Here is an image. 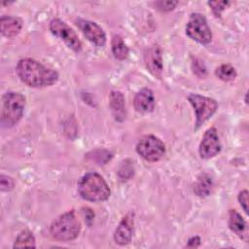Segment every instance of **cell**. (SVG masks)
<instances>
[{
    "label": "cell",
    "instance_id": "obj_13",
    "mask_svg": "<svg viewBox=\"0 0 249 249\" xmlns=\"http://www.w3.org/2000/svg\"><path fill=\"white\" fill-rule=\"evenodd\" d=\"M134 108L139 113H150L155 109V97L150 89H140L134 96Z\"/></svg>",
    "mask_w": 249,
    "mask_h": 249
},
{
    "label": "cell",
    "instance_id": "obj_27",
    "mask_svg": "<svg viewBox=\"0 0 249 249\" xmlns=\"http://www.w3.org/2000/svg\"><path fill=\"white\" fill-rule=\"evenodd\" d=\"M200 245V238L198 236H192L189 240H188V247H192V248H196L198 247Z\"/></svg>",
    "mask_w": 249,
    "mask_h": 249
},
{
    "label": "cell",
    "instance_id": "obj_21",
    "mask_svg": "<svg viewBox=\"0 0 249 249\" xmlns=\"http://www.w3.org/2000/svg\"><path fill=\"white\" fill-rule=\"evenodd\" d=\"M133 175V166L130 164V162H127V160L123 163L119 169V176L123 180H127Z\"/></svg>",
    "mask_w": 249,
    "mask_h": 249
},
{
    "label": "cell",
    "instance_id": "obj_11",
    "mask_svg": "<svg viewBox=\"0 0 249 249\" xmlns=\"http://www.w3.org/2000/svg\"><path fill=\"white\" fill-rule=\"evenodd\" d=\"M134 214L127 213L119 223L114 232V240L119 245H126L130 242L133 234Z\"/></svg>",
    "mask_w": 249,
    "mask_h": 249
},
{
    "label": "cell",
    "instance_id": "obj_16",
    "mask_svg": "<svg viewBox=\"0 0 249 249\" xmlns=\"http://www.w3.org/2000/svg\"><path fill=\"white\" fill-rule=\"evenodd\" d=\"M1 33L7 38H13L17 36L22 27V20L18 17L3 16L0 18Z\"/></svg>",
    "mask_w": 249,
    "mask_h": 249
},
{
    "label": "cell",
    "instance_id": "obj_5",
    "mask_svg": "<svg viewBox=\"0 0 249 249\" xmlns=\"http://www.w3.org/2000/svg\"><path fill=\"white\" fill-rule=\"evenodd\" d=\"M188 100L195 110L196 129L199 128L206 121H208L218 108L217 101L207 96L191 93L188 95Z\"/></svg>",
    "mask_w": 249,
    "mask_h": 249
},
{
    "label": "cell",
    "instance_id": "obj_26",
    "mask_svg": "<svg viewBox=\"0 0 249 249\" xmlns=\"http://www.w3.org/2000/svg\"><path fill=\"white\" fill-rule=\"evenodd\" d=\"M83 212H84V214H85V221L88 222L89 225H90L91 222L93 221V217H94L93 212H92L89 208H84V209H83Z\"/></svg>",
    "mask_w": 249,
    "mask_h": 249
},
{
    "label": "cell",
    "instance_id": "obj_1",
    "mask_svg": "<svg viewBox=\"0 0 249 249\" xmlns=\"http://www.w3.org/2000/svg\"><path fill=\"white\" fill-rule=\"evenodd\" d=\"M17 73L25 85L32 88H45L54 85L58 80L55 70L32 58H22L17 64Z\"/></svg>",
    "mask_w": 249,
    "mask_h": 249
},
{
    "label": "cell",
    "instance_id": "obj_25",
    "mask_svg": "<svg viewBox=\"0 0 249 249\" xmlns=\"http://www.w3.org/2000/svg\"><path fill=\"white\" fill-rule=\"evenodd\" d=\"M238 201L241 207L243 208L244 212L247 213L248 212V191L247 190H243L238 194Z\"/></svg>",
    "mask_w": 249,
    "mask_h": 249
},
{
    "label": "cell",
    "instance_id": "obj_4",
    "mask_svg": "<svg viewBox=\"0 0 249 249\" xmlns=\"http://www.w3.org/2000/svg\"><path fill=\"white\" fill-rule=\"evenodd\" d=\"M25 97L18 93L10 91L3 95L1 123L5 127H12L17 124L23 115Z\"/></svg>",
    "mask_w": 249,
    "mask_h": 249
},
{
    "label": "cell",
    "instance_id": "obj_3",
    "mask_svg": "<svg viewBox=\"0 0 249 249\" xmlns=\"http://www.w3.org/2000/svg\"><path fill=\"white\" fill-rule=\"evenodd\" d=\"M81 231V222L74 210L58 216L51 225L52 236L59 241H71Z\"/></svg>",
    "mask_w": 249,
    "mask_h": 249
},
{
    "label": "cell",
    "instance_id": "obj_8",
    "mask_svg": "<svg viewBox=\"0 0 249 249\" xmlns=\"http://www.w3.org/2000/svg\"><path fill=\"white\" fill-rule=\"evenodd\" d=\"M50 30L54 36L61 39L67 45V47L73 50L75 53H79L81 51L82 44L78 38V35L70 26L67 25V23L61 19H52L50 22Z\"/></svg>",
    "mask_w": 249,
    "mask_h": 249
},
{
    "label": "cell",
    "instance_id": "obj_24",
    "mask_svg": "<svg viewBox=\"0 0 249 249\" xmlns=\"http://www.w3.org/2000/svg\"><path fill=\"white\" fill-rule=\"evenodd\" d=\"M177 4L178 2L176 1H158L155 3V6L157 7V9L162 12H169L173 10Z\"/></svg>",
    "mask_w": 249,
    "mask_h": 249
},
{
    "label": "cell",
    "instance_id": "obj_2",
    "mask_svg": "<svg viewBox=\"0 0 249 249\" xmlns=\"http://www.w3.org/2000/svg\"><path fill=\"white\" fill-rule=\"evenodd\" d=\"M80 196L89 201L99 202L108 199L111 191L101 175L95 172L86 173L78 183Z\"/></svg>",
    "mask_w": 249,
    "mask_h": 249
},
{
    "label": "cell",
    "instance_id": "obj_18",
    "mask_svg": "<svg viewBox=\"0 0 249 249\" xmlns=\"http://www.w3.org/2000/svg\"><path fill=\"white\" fill-rule=\"evenodd\" d=\"M112 53L117 59L124 60L128 56L129 50L120 35H114L111 42Z\"/></svg>",
    "mask_w": 249,
    "mask_h": 249
},
{
    "label": "cell",
    "instance_id": "obj_7",
    "mask_svg": "<svg viewBox=\"0 0 249 249\" xmlns=\"http://www.w3.org/2000/svg\"><path fill=\"white\" fill-rule=\"evenodd\" d=\"M186 34L194 41L207 45L211 42L212 33L205 17L199 13L191 15L186 26Z\"/></svg>",
    "mask_w": 249,
    "mask_h": 249
},
{
    "label": "cell",
    "instance_id": "obj_6",
    "mask_svg": "<svg viewBox=\"0 0 249 249\" xmlns=\"http://www.w3.org/2000/svg\"><path fill=\"white\" fill-rule=\"evenodd\" d=\"M137 154L147 161H158L165 154L163 142L155 135H144L136 145Z\"/></svg>",
    "mask_w": 249,
    "mask_h": 249
},
{
    "label": "cell",
    "instance_id": "obj_17",
    "mask_svg": "<svg viewBox=\"0 0 249 249\" xmlns=\"http://www.w3.org/2000/svg\"><path fill=\"white\" fill-rule=\"evenodd\" d=\"M212 186V178L207 173H201L194 185V192L198 196H207L211 192Z\"/></svg>",
    "mask_w": 249,
    "mask_h": 249
},
{
    "label": "cell",
    "instance_id": "obj_12",
    "mask_svg": "<svg viewBox=\"0 0 249 249\" xmlns=\"http://www.w3.org/2000/svg\"><path fill=\"white\" fill-rule=\"evenodd\" d=\"M79 27L81 28L85 37L93 45L102 47L106 43V35L103 29L96 23L90 20H79Z\"/></svg>",
    "mask_w": 249,
    "mask_h": 249
},
{
    "label": "cell",
    "instance_id": "obj_22",
    "mask_svg": "<svg viewBox=\"0 0 249 249\" xmlns=\"http://www.w3.org/2000/svg\"><path fill=\"white\" fill-rule=\"evenodd\" d=\"M230 4L229 1H211L208 2V5L211 7L214 15L216 17H221V13L223 10Z\"/></svg>",
    "mask_w": 249,
    "mask_h": 249
},
{
    "label": "cell",
    "instance_id": "obj_14",
    "mask_svg": "<svg viewBox=\"0 0 249 249\" xmlns=\"http://www.w3.org/2000/svg\"><path fill=\"white\" fill-rule=\"evenodd\" d=\"M109 105L114 119L117 122H124L126 115L124 94L119 90H112L109 97Z\"/></svg>",
    "mask_w": 249,
    "mask_h": 249
},
{
    "label": "cell",
    "instance_id": "obj_20",
    "mask_svg": "<svg viewBox=\"0 0 249 249\" xmlns=\"http://www.w3.org/2000/svg\"><path fill=\"white\" fill-rule=\"evenodd\" d=\"M215 74L220 80H222L224 82L232 81L236 77V71H235L234 67L231 66V64H222V65H220L216 69Z\"/></svg>",
    "mask_w": 249,
    "mask_h": 249
},
{
    "label": "cell",
    "instance_id": "obj_15",
    "mask_svg": "<svg viewBox=\"0 0 249 249\" xmlns=\"http://www.w3.org/2000/svg\"><path fill=\"white\" fill-rule=\"evenodd\" d=\"M229 227L232 232H234L239 238L245 242L248 240L247 224L242 216L235 210L231 209L229 212Z\"/></svg>",
    "mask_w": 249,
    "mask_h": 249
},
{
    "label": "cell",
    "instance_id": "obj_19",
    "mask_svg": "<svg viewBox=\"0 0 249 249\" xmlns=\"http://www.w3.org/2000/svg\"><path fill=\"white\" fill-rule=\"evenodd\" d=\"M35 246H36L35 237L33 233L28 230H24L20 231L14 243V248H22V247L34 248Z\"/></svg>",
    "mask_w": 249,
    "mask_h": 249
},
{
    "label": "cell",
    "instance_id": "obj_9",
    "mask_svg": "<svg viewBox=\"0 0 249 249\" xmlns=\"http://www.w3.org/2000/svg\"><path fill=\"white\" fill-rule=\"evenodd\" d=\"M221 151V143L215 127L208 128L200 141L198 152L202 159H211Z\"/></svg>",
    "mask_w": 249,
    "mask_h": 249
},
{
    "label": "cell",
    "instance_id": "obj_10",
    "mask_svg": "<svg viewBox=\"0 0 249 249\" xmlns=\"http://www.w3.org/2000/svg\"><path fill=\"white\" fill-rule=\"evenodd\" d=\"M144 61L148 71L155 77L160 78L162 73V55L160 45L154 44L146 50Z\"/></svg>",
    "mask_w": 249,
    "mask_h": 249
},
{
    "label": "cell",
    "instance_id": "obj_23",
    "mask_svg": "<svg viewBox=\"0 0 249 249\" xmlns=\"http://www.w3.org/2000/svg\"><path fill=\"white\" fill-rule=\"evenodd\" d=\"M15 182L12 177L2 174L0 176V189L2 192H9L14 189Z\"/></svg>",
    "mask_w": 249,
    "mask_h": 249
}]
</instances>
